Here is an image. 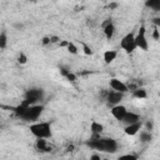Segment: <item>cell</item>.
Segmentation results:
<instances>
[{
	"label": "cell",
	"mask_w": 160,
	"mask_h": 160,
	"mask_svg": "<svg viewBox=\"0 0 160 160\" xmlns=\"http://www.w3.org/2000/svg\"><path fill=\"white\" fill-rule=\"evenodd\" d=\"M29 130L35 138H44V139L51 138V122L50 121H34V124L29 126Z\"/></svg>",
	"instance_id": "cell-2"
},
{
	"label": "cell",
	"mask_w": 160,
	"mask_h": 160,
	"mask_svg": "<svg viewBox=\"0 0 160 160\" xmlns=\"http://www.w3.org/2000/svg\"><path fill=\"white\" fill-rule=\"evenodd\" d=\"M118 6H119V4L116 1H110V4H109V9L110 10H115Z\"/></svg>",
	"instance_id": "cell-27"
},
{
	"label": "cell",
	"mask_w": 160,
	"mask_h": 160,
	"mask_svg": "<svg viewBox=\"0 0 160 160\" xmlns=\"http://www.w3.org/2000/svg\"><path fill=\"white\" fill-rule=\"evenodd\" d=\"M120 159H130V160H135V159H138V156H136V155H131V154H126V155H121Z\"/></svg>",
	"instance_id": "cell-26"
},
{
	"label": "cell",
	"mask_w": 160,
	"mask_h": 160,
	"mask_svg": "<svg viewBox=\"0 0 160 160\" xmlns=\"http://www.w3.org/2000/svg\"><path fill=\"white\" fill-rule=\"evenodd\" d=\"M86 145L94 150L104 152H115L118 150V142L111 138H101L100 135H92V138L86 141Z\"/></svg>",
	"instance_id": "cell-1"
},
{
	"label": "cell",
	"mask_w": 160,
	"mask_h": 160,
	"mask_svg": "<svg viewBox=\"0 0 160 160\" xmlns=\"http://www.w3.org/2000/svg\"><path fill=\"white\" fill-rule=\"evenodd\" d=\"M102 31H104L105 38H106L108 40H110V39L114 36V34H115V25L112 24V21H110L109 24H106V25L102 28Z\"/></svg>",
	"instance_id": "cell-12"
},
{
	"label": "cell",
	"mask_w": 160,
	"mask_h": 160,
	"mask_svg": "<svg viewBox=\"0 0 160 160\" xmlns=\"http://www.w3.org/2000/svg\"><path fill=\"white\" fill-rule=\"evenodd\" d=\"M50 40H51V44H55V42H59L60 39L58 36H50Z\"/></svg>",
	"instance_id": "cell-32"
},
{
	"label": "cell",
	"mask_w": 160,
	"mask_h": 160,
	"mask_svg": "<svg viewBox=\"0 0 160 160\" xmlns=\"http://www.w3.org/2000/svg\"><path fill=\"white\" fill-rule=\"evenodd\" d=\"M145 126H146V130H152V122L151 121H146V124H145Z\"/></svg>",
	"instance_id": "cell-33"
},
{
	"label": "cell",
	"mask_w": 160,
	"mask_h": 160,
	"mask_svg": "<svg viewBox=\"0 0 160 160\" xmlns=\"http://www.w3.org/2000/svg\"><path fill=\"white\" fill-rule=\"evenodd\" d=\"M42 45H48V44H51V40H50V36H44L42 40H41Z\"/></svg>",
	"instance_id": "cell-28"
},
{
	"label": "cell",
	"mask_w": 160,
	"mask_h": 160,
	"mask_svg": "<svg viewBox=\"0 0 160 160\" xmlns=\"http://www.w3.org/2000/svg\"><path fill=\"white\" fill-rule=\"evenodd\" d=\"M145 5L146 8H150L155 11H160V0H146Z\"/></svg>",
	"instance_id": "cell-17"
},
{
	"label": "cell",
	"mask_w": 160,
	"mask_h": 160,
	"mask_svg": "<svg viewBox=\"0 0 160 160\" xmlns=\"http://www.w3.org/2000/svg\"><path fill=\"white\" fill-rule=\"evenodd\" d=\"M68 44H69L68 40H61V41H59V46H60V48H66Z\"/></svg>",
	"instance_id": "cell-30"
},
{
	"label": "cell",
	"mask_w": 160,
	"mask_h": 160,
	"mask_svg": "<svg viewBox=\"0 0 160 160\" xmlns=\"http://www.w3.org/2000/svg\"><path fill=\"white\" fill-rule=\"evenodd\" d=\"M126 111H128V109H126L124 105H121V104L112 105V106H111V109H110L111 115H112L116 120H119V121H121V120H122V118L125 116Z\"/></svg>",
	"instance_id": "cell-9"
},
{
	"label": "cell",
	"mask_w": 160,
	"mask_h": 160,
	"mask_svg": "<svg viewBox=\"0 0 160 160\" xmlns=\"http://www.w3.org/2000/svg\"><path fill=\"white\" fill-rule=\"evenodd\" d=\"M116 56H118V51L116 50H106L105 52H104V62L105 64H111L115 59H116Z\"/></svg>",
	"instance_id": "cell-13"
},
{
	"label": "cell",
	"mask_w": 160,
	"mask_h": 160,
	"mask_svg": "<svg viewBox=\"0 0 160 160\" xmlns=\"http://www.w3.org/2000/svg\"><path fill=\"white\" fill-rule=\"evenodd\" d=\"M44 96V90L42 89H30L25 92V100L22 101V104H25L26 106L38 104Z\"/></svg>",
	"instance_id": "cell-4"
},
{
	"label": "cell",
	"mask_w": 160,
	"mask_h": 160,
	"mask_svg": "<svg viewBox=\"0 0 160 160\" xmlns=\"http://www.w3.org/2000/svg\"><path fill=\"white\" fill-rule=\"evenodd\" d=\"M6 44H8V36L5 34V31H1L0 34V49H5L6 48Z\"/></svg>",
	"instance_id": "cell-19"
},
{
	"label": "cell",
	"mask_w": 160,
	"mask_h": 160,
	"mask_svg": "<svg viewBox=\"0 0 160 160\" xmlns=\"http://www.w3.org/2000/svg\"><path fill=\"white\" fill-rule=\"evenodd\" d=\"M141 128H142L141 121H138V122H134V124L125 125V128H124V132H125L126 135H129V136H134V135H136V134L141 130Z\"/></svg>",
	"instance_id": "cell-10"
},
{
	"label": "cell",
	"mask_w": 160,
	"mask_h": 160,
	"mask_svg": "<svg viewBox=\"0 0 160 160\" xmlns=\"http://www.w3.org/2000/svg\"><path fill=\"white\" fill-rule=\"evenodd\" d=\"M81 46H82V52L85 54V55H92L94 54V51H92V49H91V46H89L86 42H81Z\"/></svg>",
	"instance_id": "cell-20"
},
{
	"label": "cell",
	"mask_w": 160,
	"mask_h": 160,
	"mask_svg": "<svg viewBox=\"0 0 160 160\" xmlns=\"http://www.w3.org/2000/svg\"><path fill=\"white\" fill-rule=\"evenodd\" d=\"M66 50H68L70 54H74V55L78 54V48H76V45H75L74 42H71V41H69V44H68V46H66Z\"/></svg>",
	"instance_id": "cell-21"
},
{
	"label": "cell",
	"mask_w": 160,
	"mask_h": 160,
	"mask_svg": "<svg viewBox=\"0 0 160 160\" xmlns=\"http://www.w3.org/2000/svg\"><path fill=\"white\" fill-rule=\"evenodd\" d=\"M104 130V126L102 124L98 122V121H92L91 125H90V131L92 132V135H100Z\"/></svg>",
	"instance_id": "cell-15"
},
{
	"label": "cell",
	"mask_w": 160,
	"mask_h": 160,
	"mask_svg": "<svg viewBox=\"0 0 160 160\" xmlns=\"http://www.w3.org/2000/svg\"><path fill=\"white\" fill-rule=\"evenodd\" d=\"M110 1H115V0H110Z\"/></svg>",
	"instance_id": "cell-35"
},
{
	"label": "cell",
	"mask_w": 160,
	"mask_h": 160,
	"mask_svg": "<svg viewBox=\"0 0 160 160\" xmlns=\"http://www.w3.org/2000/svg\"><path fill=\"white\" fill-rule=\"evenodd\" d=\"M125 125H129V124H134V122H138V121H140V116L138 115V114H135V112H132V111H126V114H125V116L122 118V120H121Z\"/></svg>",
	"instance_id": "cell-11"
},
{
	"label": "cell",
	"mask_w": 160,
	"mask_h": 160,
	"mask_svg": "<svg viewBox=\"0 0 160 160\" xmlns=\"http://www.w3.org/2000/svg\"><path fill=\"white\" fill-rule=\"evenodd\" d=\"M90 160H100V155H91L90 156Z\"/></svg>",
	"instance_id": "cell-34"
},
{
	"label": "cell",
	"mask_w": 160,
	"mask_h": 160,
	"mask_svg": "<svg viewBox=\"0 0 160 160\" xmlns=\"http://www.w3.org/2000/svg\"><path fill=\"white\" fill-rule=\"evenodd\" d=\"M152 39L154 40H159L160 39V30L158 26H154V30H152Z\"/></svg>",
	"instance_id": "cell-23"
},
{
	"label": "cell",
	"mask_w": 160,
	"mask_h": 160,
	"mask_svg": "<svg viewBox=\"0 0 160 160\" xmlns=\"http://www.w3.org/2000/svg\"><path fill=\"white\" fill-rule=\"evenodd\" d=\"M124 98V92H120V91H115V90H111V91H108L106 92V101L109 105H116V104H120V101L122 100Z\"/></svg>",
	"instance_id": "cell-7"
},
{
	"label": "cell",
	"mask_w": 160,
	"mask_h": 160,
	"mask_svg": "<svg viewBox=\"0 0 160 160\" xmlns=\"http://www.w3.org/2000/svg\"><path fill=\"white\" fill-rule=\"evenodd\" d=\"M151 140H152V135L149 130L140 131V141L141 142H150Z\"/></svg>",
	"instance_id": "cell-18"
},
{
	"label": "cell",
	"mask_w": 160,
	"mask_h": 160,
	"mask_svg": "<svg viewBox=\"0 0 160 160\" xmlns=\"http://www.w3.org/2000/svg\"><path fill=\"white\" fill-rule=\"evenodd\" d=\"M109 85H110V88H111L112 90H115V91H120V92H124V94L129 91L128 85H126L125 82H122V81H121L120 79H118V78L110 79Z\"/></svg>",
	"instance_id": "cell-8"
},
{
	"label": "cell",
	"mask_w": 160,
	"mask_h": 160,
	"mask_svg": "<svg viewBox=\"0 0 160 160\" xmlns=\"http://www.w3.org/2000/svg\"><path fill=\"white\" fill-rule=\"evenodd\" d=\"M152 24H154V26H158L160 29V18H154L152 19Z\"/></svg>",
	"instance_id": "cell-29"
},
{
	"label": "cell",
	"mask_w": 160,
	"mask_h": 160,
	"mask_svg": "<svg viewBox=\"0 0 160 160\" xmlns=\"http://www.w3.org/2000/svg\"><path fill=\"white\" fill-rule=\"evenodd\" d=\"M12 26H14L15 29H18V30H20V29H22V28H24V25H22L21 22H15Z\"/></svg>",
	"instance_id": "cell-31"
},
{
	"label": "cell",
	"mask_w": 160,
	"mask_h": 160,
	"mask_svg": "<svg viewBox=\"0 0 160 160\" xmlns=\"http://www.w3.org/2000/svg\"><path fill=\"white\" fill-rule=\"evenodd\" d=\"M132 92V96L135 98V99H146V96H148V92H146V90L145 89H142V88H136L134 91H131Z\"/></svg>",
	"instance_id": "cell-16"
},
{
	"label": "cell",
	"mask_w": 160,
	"mask_h": 160,
	"mask_svg": "<svg viewBox=\"0 0 160 160\" xmlns=\"http://www.w3.org/2000/svg\"><path fill=\"white\" fill-rule=\"evenodd\" d=\"M66 79H68L70 82H75V81H76V75H75L74 72H71V71H70V72L66 75Z\"/></svg>",
	"instance_id": "cell-25"
},
{
	"label": "cell",
	"mask_w": 160,
	"mask_h": 160,
	"mask_svg": "<svg viewBox=\"0 0 160 160\" xmlns=\"http://www.w3.org/2000/svg\"><path fill=\"white\" fill-rule=\"evenodd\" d=\"M42 110H44V106L40 104L30 105L25 109V111L22 112L20 119H22L24 121H36L40 118V115L42 114Z\"/></svg>",
	"instance_id": "cell-3"
},
{
	"label": "cell",
	"mask_w": 160,
	"mask_h": 160,
	"mask_svg": "<svg viewBox=\"0 0 160 160\" xmlns=\"http://www.w3.org/2000/svg\"><path fill=\"white\" fill-rule=\"evenodd\" d=\"M35 148H36L39 151H48V150H49V145H48L46 139H44V138H36Z\"/></svg>",
	"instance_id": "cell-14"
},
{
	"label": "cell",
	"mask_w": 160,
	"mask_h": 160,
	"mask_svg": "<svg viewBox=\"0 0 160 160\" xmlns=\"http://www.w3.org/2000/svg\"><path fill=\"white\" fill-rule=\"evenodd\" d=\"M16 60H18V62H19L20 65H24V64H26V62H28V56H26L24 52H20Z\"/></svg>",
	"instance_id": "cell-22"
},
{
	"label": "cell",
	"mask_w": 160,
	"mask_h": 160,
	"mask_svg": "<svg viewBox=\"0 0 160 160\" xmlns=\"http://www.w3.org/2000/svg\"><path fill=\"white\" fill-rule=\"evenodd\" d=\"M59 71H60V74L64 76V78H66V75L70 72V70L68 69V68H65V66H60V69H59Z\"/></svg>",
	"instance_id": "cell-24"
},
{
	"label": "cell",
	"mask_w": 160,
	"mask_h": 160,
	"mask_svg": "<svg viewBox=\"0 0 160 160\" xmlns=\"http://www.w3.org/2000/svg\"><path fill=\"white\" fill-rule=\"evenodd\" d=\"M120 48L126 52V54H132L135 51V49H138L136 46V41H135V35L132 32L126 34L121 40H120Z\"/></svg>",
	"instance_id": "cell-5"
},
{
	"label": "cell",
	"mask_w": 160,
	"mask_h": 160,
	"mask_svg": "<svg viewBox=\"0 0 160 160\" xmlns=\"http://www.w3.org/2000/svg\"><path fill=\"white\" fill-rule=\"evenodd\" d=\"M135 41H136V46L142 50V51H148L149 49V42H148V39H146V29L144 25H141L135 35Z\"/></svg>",
	"instance_id": "cell-6"
}]
</instances>
